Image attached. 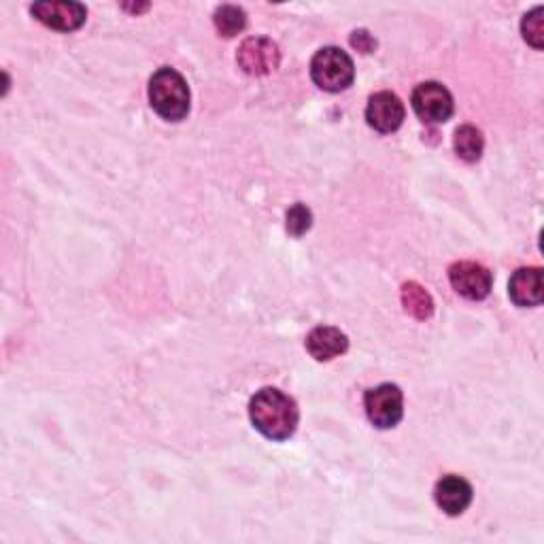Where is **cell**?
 <instances>
[{"label": "cell", "instance_id": "cell-1", "mask_svg": "<svg viewBox=\"0 0 544 544\" xmlns=\"http://www.w3.org/2000/svg\"><path fill=\"white\" fill-rule=\"evenodd\" d=\"M249 417L255 430L270 440H287L298 428V406L275 387H264L249 402Z\"/></svg>", "mask_w": 544, "mask_h": 544}, {"label": "cell", "instance_id": "cell-2", "mask_svg": "<svg viewBox=\"0 0 544 544\" xmlns=\"http://www.w3.org/2000/svg\"><path fill=\"white\" fill-rule=\"evenodd\" d=\"M149 102L166 122H181L190 113V88L175 68H160L149 81Z\"/></svg>", "mask_w": 544, "mask_h": 544}, {"label": "cell", "instance_id": "cell-3", "mask_svg": "<svg viewBox=\"0 0 544 544\" xmlns=\"http://www.w3.org/2000/svg\"><path fill=\"white\" fill-rule=\"evenodd\" d=\"M311 77L321 90L343 92L353 83L355 66L347 51L338 47H323L311 62Z\"/></svg>", "mask_w": 544, "mask_h": 544}, {"label": "cell", "instance_id": "cell-4", "mask_svg": "<svg viewBox=\"0 0 544 544\" xmlns=\"http://www.w3.org/2000/svg\"><path fill=\"white\" fill-rule=\"evenodd\" d=\"M364 406L368 419L381 430L396 428L404 415V396L398 385L383 383L366 391Z\"/></svg>", "mask_w": 544, "mask_h": 544}, {"label": "cell", "instance_id": "cell-5", "mask_svg": "<svg viewBox=\"0 0 544 544\" xmlns=\"http://www.w3.org/2000/svg\"><path fill=\"white\" fill-rule=\"evenodd\" d=\"M413 109L425 124H445L453 115V96L442 83L425 81L413 92Z\"/></svg>", "mask_w": 544, "mask_h": 544}, {"label": "cell", "instance_id": "cell-6", "mask_svg": "<svg viewBox=\"0 0 544 544\" xmlns=\"http://www.w3.org/2000/svg\"><path fill=\"white\" fill-rule=\"evenodd\" d=\"M449 281L459 296L468 300H485L491 292V272L476 262H457L449 268Z\"/></svg>", "mask_w": 544, "mask_h": 544}, {"label": "cell", "instance_id": "cell-7", "mask_svg": "<svg viewBox=\"0 0 544 544\" xmlns=\"http://www.w3.org/2000/svg\"><path fill=\"white\" fill-rule=\"evenodd\" d=\"M279 47L266 37H251L238 49L236 62L247 75H268L279 66Z\"/></svg>", "mask_w": 544, "mask_h": 544}, {"label": "cell", "instance_id": "cell-8", "mask_svg": "<svg viewBox=\"0 0 544 544\" xmlns=\"http://www.w3.org/2000/svg\"><path fill=\"white\" fill-rule=\"evenodd\" d=\"M366 122L381 134L396 132L404 122L402 100L391 92H379L370 96L366 107Z\"/></svg>", "mask_w": 544, "mask_h": 544}, {"label": "cell", "instance_id": "cell-9", "mask_svg": "<svg viewBox=\"0 0 544 544\" xmlns=\"http://www.w3.org/2000/svg\"><path fill=\"white\" fill-rule=\"evenodd\" d=\"M32 15L49 28L60 32H73L83 26L88 11L79 3H37L30 7Z\"/></svg>", "mask_w": 544, "mask_h": 544}, {"label": "cell", "instance_id": "cell-10", "mask_svg": "<svg viewBox=\"0 0 544 544\" xmlns=\"http://www.w3.org/2000/svg\"><path fill=\"white\" fill-rule=\"evenodd\" d=\"M434 500L447 515L457 517L470 506L472 487L468 481L462 479V476H455V474L442 476L434 487Z\"/></svg>", "mask_w": 544, "mask_h": 544}, {"label": "cell", "instance_id": "cell-11", "mask_svg": "<svg viewBox=\"0 0 544 544\" xmlns=\"http://www.w3.org/2000/svg\"><path fill=\"white\" fill-rule=\"evenodd\" d=\"M508 294L517 306H538L544 298L542 270L540 268H519L508 283Z\"/></svg>", "mask_w": 544, "mask_h": 544}, {"label": "cell", "instance_id": "cell-12", "mask_svg": "<svg viewBox=\"0 0 544 544\" xmlns=\"http://www.w3.org/2000/svg\"><path fill=\"white\" fill-rule=\"evenodd\" d=\"M349 347L345 332L332 326H319L309 336H306V351H309L317 362H328L334 357L343 355Z\"/></svg>", "mask_w": 544, "mask_h": 544}, {"label": "cell", "instance_id": "cell-13", "mask_svg": "<svg viewBox=\"0 0 544 544\" xmlns=\"http://www.w3.org/2000/svg\"><path fill=\"white\" fill-rule=\"evenodd\" d=\"M400 296H402V304H404V309H406L408 315H413L419 321L432 317L434 300L419 283H415V281L404 283Z\"/></svg>", "mask_w": 544, "mask_h": 544}, {"label": "cell", "instance_id": "cell-14", "mask_svg": "<svg viewBox=\"0 0 544 544\" xmlns=\"http://www.w3.org/2000/svg\"><path fill=\"white\" fill-rule=\"evenodd\" d=\"M483 134L481 130H476L474 126H462L455 130V139H453V147L455 153L464 162H476L481 158L483 153Z\"/></svg>", "mask_w": 544, "mask_h": 544}, {"label": "cell", "instance_id": "cell-15", "mask_svg": "<svg viewBox=\"0 0 544 544\" xmlns=\"http://www.w3.org/2000/svg\"><path fill=\"white\" fill-rule=\"evenodd\" d=\"M213 24H215L219 34H224V37H234V34L243 32V28L247 24V15H245V11L241 7L224 5V7H219L215 11Z\"/></svg>", "mask_w": 544, "mask_h": 544}, {"label": "cell", "instance_id": "cell-16", "mask_svg": "<svg viewBox=\"0 0 544 544\" xmlns=\"http://www.w3.org/2000/svg\"><path fill=\"white\" fill-rule=\"evenodd\" d=\"M542 7H536L532 13H527L521 22V32L523 39L530 43L534 49H542L544 41V20H542Z\"/></svg>", "mask_w": 544, "mask_h": 544}, {"label": "cell", "instance_id": "cell-17", "mask_svg": "<svg viewBox=\"0 0 544 544\" xmlns=\"http://www.w3.org/2000/svg\"><path fill=\"white\" fill-rule=\"evenodd\" d=\"M311 224H313V213L309 211L306 204L298 202V204H294L292 209L287 211V232L292 236L306 234V232H309Z\"/></svg>", "mask_w": 544, "mask_h": 544}, {"label": "cell", "instance_id": "cell-18", "mask_svg": "<svg viewBox=\"0 0 544 544\" xmlns=\"http://www.w3.org/2000/svg\"><path fill=\"white\" fill-rule=\"evenodd\" d=\"M351 45L357 47L360 51H364V54H370V51L374 49V45H377V41H374L366 30H355L351 34Z\"/></svg>", "mask_w": 544, "mask_h": 544}]
</instances>
